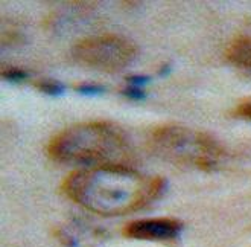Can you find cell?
<instances>
[{
    "label": "cell",
    "instance_id": "5b68a950",
    "mask_svg": "<svg viewBox=\"0 0 251 247\" xmlns=\"http://www.w3.org/2000/svg\"><path fill=\"white\" fill-rule=\"evenodd\" d=\"M183 223L175 219H145L128 223L124 235L132 240L169 243L178 238Z\"/></svg>",
    "mask_w": 251,
    "mask_h": 247
},
{
    "label": "cell",
    "instance_id": "277c9868",
    "mask_svg": "<svg viewBox=\"0 0 251 247\" xmlns=\"http://www.w3.org/2000/svg\"><path fill=\"white\" fill-rule=\"evenodd\" d=\"M75 61L102 72H117L129 66L137 49L124 37L113 34L93 35L79 40L72 49Z\"/></svg>",
    "mask_w": 251,
    "mask_h": 247
},
{
    "label": "cell",
    "instance_id": "9c48e42d",
    "mask_svg": "<svg viewBox=\"0 0 251 247\" xmlns=\"http://www.w3.org/2000/svg\"><path fill=\"white\" fill-rule=\"evenodd\" d=\"M2 77L6 78V80L17 81V80H22V78L26 77V72H23L22 69H17V67H6V66H3L2 67Z\"/></svg>",
    "mask_w": 251,
    "mask_h": 247
},
{
    "label": "cell",
    "instance_id": "8992f818",
    "mask_svg": "<svg viewBox=\"0 0 251 247\" xmlns=\"http://www.w3.org/2000/svg\"><path fill=\"white\" fill-rule=\"evenodd\" d=\"M226 56L234 66L251 69V37L239 35L233 38L227 46Z\"/></svg>",
    "mask_w": 251,
    "mask_h": 247
},
{
    "label": "cell",
    "instance_id": "6da1fadb",
    "mask_svg": "<svg viewBox=\"0 0 251 247\" xmlns=\"http://www.w3.org/2000/svg\"><path fill=\"white\" fill-rule=\"evenodd\" d=\"M163 188L161 177H146L128 165H100L73 171L61 191L87 211L116 217L145 208Z\"/></svg>",
    "mask_w": 251,
    "mask_h": 247
},
{
    "label": "cell",
    "instance_id": "30bf717a",
    "mask_svg": "<svg viewBox=\"0 0 251 247\" xmlns=\"http://www.w3.org/2000/svg\"><path fill=\"white\" fill-rule=\"evenodd\" d=\"M76 89H78L79 92H85V93H88V92H99V90H102V87L95 85V84H82V85H78Z\"/></svg>",
    "mask_w": 251,
    "mask_h": 247
},
{
    "label": "cell",
    "instance_id": "52a82bcc",
    "mask_svg": "<svg viewBox=\"0 0 251 247\" xmlns=\"http://www.w3.org/2000/svg\"><path fill=\"white\" fill-rule=\"evenodd\" d=\"M233 116L244 121H251V98H247L241 103L236 104L234 110H233Z\"/></svg>",
    "mask_w": 251,
    "mask_h": 247
},
{
    "label": "cell",
    "instance_id": "3957f363",
    "mask_svg": "<svg viewBox=\"0 0 251 247\" xmlns=\"http://www.w3.org/2000/svg\"><path fill=\"white\" fill-rule=\"evenodd\" d=\"M151 150L175 165L210 169L224 156L223 147L210 135L180 125H163L150 136Z\"/></svg>",
    "mask_w": 251,
    "mask_h": 247
},
{
    "label": "cell",
    "instance_id": "ba28073f",
    "mask_svg": "<svg viewBox=\"0 0 251 247\" xmlns=\"http://www.w3.org/2000/svg\"><path fill=\"white\" fill-rule=\"evenodd\" d=\"M35 87L40 89L43 93H49V95H56L63 90V85L53 80H40L35 82Z\"/></svg>",
    "mask_w": 251,
    "mask_h": 247
},
{
    "label": "cell",
    "instance_id": "7a4b0ae2",
    "mask_svg": "<svg viewBox=\"0 0 251 247\" xmlns=\"http://www.w3.org/2000/svg\"><path fill=\"white\" fill-rule=\"evenodd\" d=\"M48 156L60 164L88 166L126 165L131 159L128 139L111 122L93 121L72 125L55 135Z\"/></svg>",
    "mask_w": 251,
    "mask_h": 247
}]
</instances>
